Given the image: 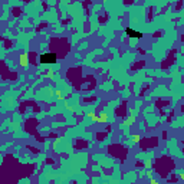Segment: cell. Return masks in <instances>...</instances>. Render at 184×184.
<instances>
[{"label": "cell", "mask_w": 184, "mask_h": 184, "mask_svg": "<svg viewBox=\"0 0 184 184\" xmlns=\"http://www.w3.org/2000/svg\"><path fill=\"white\" fill-rule=\"evenodd\" d=\"M56 59H55V55L53 53H48V55H43L42 56V62H55Z\"/></svg>", "instance_id": "6da1fadb"}]
</instances>
